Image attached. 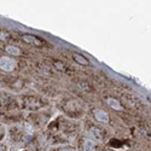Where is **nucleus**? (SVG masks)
<instances>
[{"label":"nucleus","mask_w":151,"mask_h":151,"mask_svg":"<svg viewBox=\"0 0 151 151\" xmlns=\"http://www.w3.org/2000/svg\"><path fill=\"white\" fill-rule=\"evenodd\" d=\"M94 146H96V143L92 138L90 137H83V139L80 142V146L79 149L81 151H94Z\"/></svg>","instance_id":"nucleus-1"},{"label":"nucleus","mask_w":151,"mask_h":151,"mask_svg":"<svg viewBox=\"0 0 151 151\" xmlns=\"http://www.w3.org/2000/svg\"><path fill=\"white\" fill-rule=\"evenodd\" d=\"M23 39L26 40L27 42L33 44V45H35V46H42V45H45V41H44L42 39H40V37H37V36H35V35H32V34H29V35H23Z\"/></svg>","instance_id":"nucleus-2"},{"label":"nucleus","mask_w":151,"mask_h":151,"mask_svg":"<svg viewBox=\"0 0 151 151\" xmlns=\"http://www.w3.org/2000/svg\"><path fill=\"white\" fill-rule=\"evenodd\" d=\"M73 58H74L75 62L79 63V64H81V65H88L90 64L88 59H87L86 57H83L82 55H80V53H73Z\"/></svg>","instance_id":"nucleus-3"},{"label":"nucleus","mask_w":151,"mask_h":151,"mask_svg":"<svg viewBox=\"0 0 151 151\" xmlns=\"http://www.w3.org/2000/svg\"><path fill=\"white\" fill-rule=\"evenodd\" d=\"M96 120L108 122L109 121V116H108L106 112H104L103 110H97V112H96Z\"/></svg>","instance_id":"nucleus-4"},{"label":"nucleus","mask_w":151,"mask_h":151,"mask_svg":"<svg viewBox=\"0 0 151 151\" xmlns=\"http://www.w3.org/2000/svg\"><path fill=\"white\" fill-rule=\"evenodd\" d=\"M55 151H76V150H75L74 147H71V146H64V147H58Z\"/></svg>","instance_id":"nucleus-5"}]
</instances>
